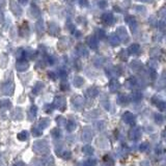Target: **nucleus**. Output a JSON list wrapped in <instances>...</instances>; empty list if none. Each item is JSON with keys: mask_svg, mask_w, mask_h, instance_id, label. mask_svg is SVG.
Returning a JSON list of instances; mask_svg holds the SVG:
<instances>
[{"mask_svg": "<svg viewBox=\"0 0 166 166\" xmlns=\"http://www.w3.org/2000/svg\"><path fill=\"white\" fill-rule=\"evenodd\" d=\"M116 35L118 37L119 41H122V42L125 43V44H127V43L129 42L130 35H129V33H128V30H127L126 27H124V26H119V27H117Z\"/></svg>", "mask_w": 166, "mask_h": 166, "instance_id": "f257e3e1", "label": "nucleus"}, {"mask_svg": "<svg viewBox=\"0 0 166 166\" xmlns=\"http://www.w3.org/2000/svg\"><path fill=\"white\" fill-rule=\"evenodd\" d=\"M102 22L104 23L105 25H107V26H111V25H113L115 23V18L110 12H106V14L102 16Z\"/></svg>", "mask_w": 166, "mask_h": 166, "instance_id": "f03ea898", "label": "nucleus"}, {"mask_svg": "<svg viewBox=\"0 0 166 166\" xmlns=\"http://www.w3.org/2000/svg\"><path fill=\"white\" fill-rule=\"evenodd\" d=\"M125 21H126V23L130 26V28H131L132 31H135V29H136L137 27V20L136 18L134 17V16L132 15H128L125 17Z\"/></svg>", "mask_w": 166, "mask_h": 166, "instance_id": "7ed1b4c3", "label": "nucleus"}, {"mask_svg": "<svg viewBox=\"0 0 166 166\" xmlns=\"http://www.w3.org/2000/svg\"><path fill=\"white\" fill-rule=\"evenodd\" d=\"M139 51H140V45L137 44V43H133L128 47V53L130 55H135L138 54Z\"/></svg>", "mask_w": 166, "mask_h": 166, "instance_id": "20e7f679", "label": "nucleus"}, {"mask_svg": "<svg viewBox=\"0 0 166 166\" xmlns=\"http://www.w3.org/2000/svg\"><path fill=\"white\" fill-rule=\"evenodd\" d=\"M108 42H109L110 46H112V47H117L119 45V43H121V41H119L116 33H115V34L111 33V34L109 35V37H108Z\"/></svg>", "mask_w": 166, "mask_h": 166, "instance_id": "39448f33", "label": "nucleus"}, {"mask_svg": "<svg viewBox=\"0 0 166 166\" xmlns=\"http://www.w3.org/2000/svg\"><path fill=\"white\" fill-rule=\"evenodd\" d=\"M87 43H88V45L92 48V49H96V48L98 47V41H97V39L94 37L87 39Z\"/></svg>", "mask_w": 166, "mask_h": 166, "instance_id": "423d86ee", "label": "nucleus"}, {"mask_svg": "<svg viewBox=\"0 0 166 166\" xmlns=\"http://www.w3.org/2000/svg\"><path fill=\"white\" fill-rule=\"evenodd\" d=\"M134 10H136L137 12H139V14H144L146 10L145 8L142 6V5H135V6H134Z\"/></svg>", "mask_w": 166, "mask_h": 166, "instance_id": "0eeeda50", "label": "nucleus"}, {"mask_svg": "<svg viewBox=\"0 0 166 166\" xmlns=\"http://www.w3.org/2000/svg\"><path fill=\"white\" fill-rule=\"evenodd\" d=\"M149 23L153 26V27H155V26H158V21L156 20V18L154 17H151L149 19Z\"/></svg>", "mask_w": 166, "mask_h": 166, "instance_id": "6e6552de", "label": "nucleus"}, {"mask_svg": "<svg viewBox=\"0 0 166 166\" xmlns=\"http://www.w3.org/2000/svg\"><path fill=\"white\" fill-rule=\"evenodd\" d=\"M158 26H159V29L160 30H166V24L163 22V21H159Z\"/></svg>", "mask_w": 166, "mask_h": 166, "instance_id": "1a4fd4ad", "label": "nucleus"}, {"mask_svg": "<svg viewBox=\"0 0 166 166\" xmlns=\"http://www.w3.org/2000/svg\"><path fill=\"white\" fill-rule=\"evenodd\" d=\"M107 5H108V4H107V1H106V0H101V1L99 2V6H100L101 8H107Z\"/></svg>", "mask_w": 166, "mask_h": 166, "instance_id": "9d476101", "label": "nucleus"}, {"mask_svg": "<svg viewBox=\"0 0 166 166\" xmlns=\"http://www.w3.org/2000/svg\"><path fill=\"white\" fill-rule=\"evenodd\" d=\"M98 34H99V37L100 39H104L105 37H106V34H105V31L102 29H98Z\"/></svg>", "mask_w": 166, "mask_h": 166, "instance_id": "9b49d317", "label": "nucleus"}, {"mask_svg": "<svg viewBox=\"0 0 166 166\" xmlns=\"http://www.w3.org/2000/svg\"><path fill=\"white\" fill-rule=\"evenodd\" d=\"M125 52H126V51H125V50H122V51H121V52H119V57H124V58H126V55H125Z\"/></svg>", "mask_w": 166, "mask_h": 166, "instance_id": "f8f14e48", "label": "nucleus"}, {"mask_svg": "<svg viewBox=\"0 0 166 166\" xmlns=\"http://www.w3.org/2000/svg\"><path fill=\"white\" fill-rule=\"evenodd\" d=\"M140 2H146V3H152L153 2V0H138Z\"/></svg>", "mask_w": 166, "mask_h": 166, "instance_id": "ddd939ff", "label": "nucleus"}, {"mask_svg": "<svg viewBox=\"0 0 166 166\" xmlns=\"http://www.w3.org/2000/svg\"><path fill=\"white\" fill-rule=\"evenodd\" d=\"M80 4L85 5V4H86V0H80Z\"/></svg>", "mask_w": 166, "mask_h": 166, "instance_id": "4468645a", "label": "nucleus"}, {"mask_svg": "<svg viewBox=\"0 0 166 166\" xmlns=\"http://www.w3.org/2000/svg\"><path fill=\"white\" fill-rule=\"evenodd\" d=\"M114 10H116V12H122V8H117V6H114Z\"/></svg>", "mask_w": 166, "mask_h": 166, "instance_id": "2eb2a0df", "label": "nucleus"}, {"mask_svg": "<svg viewBox=\"0 0 166 166\" xmlns=\"http://www.w3.org/2000/svg\"><path fill=\"white\" fill-rule=\"evenodd\" d=\"M163 40L166 42V30H165V33H164V34H163Z\"/></svg>", "mask_w": 166, "mask_h": 166, "instance_id": "dca6fc26", "label": "nucleus"}]
</instances>
